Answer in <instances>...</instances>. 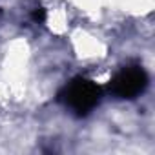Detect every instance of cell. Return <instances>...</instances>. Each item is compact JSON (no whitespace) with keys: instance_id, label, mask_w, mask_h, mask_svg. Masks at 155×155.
<instances>
[{"instance_id":"3957f363","label":"cell","mask_w":155,"mask_h":155,"mask_svg":"<svg viewBox=\"0 0 155 155\" xmlns=\"http://www.w3.org/2000/svg\"><path fill=\"white\" fill-rule=\"evenodd\" d=\"M46 9L44 8H35V11L31 13V18H33V22H37V24H44L46 22Z\"/></svg>"},{"instance_id":"7a4b0ae2","label":"cell","mask_w":155,"mask_h":155,"mask_svg":"<svg viewBox=\"0 0 155 155\" xmlns=\"http://www.w3.org/2000/svg\"><path fill=\"white\" fill-rule=\"evenodd\" d=\"M148 88V73L140 66L122 68L110 81V91L117 99H135Z\"/></svg>"},{"instance_id":"6da1fadb","label":"cell","mask_w":155,"mask_h":155,"mask_svg":"<svg viewBox=\"0 0 155 155\" xmlns=\"http://www.w3.org/2000/svg\"><path fill=\"white\" fill-rule=\"evenodd\" d=\"M101 99H102V88L86 77L73 79L58 93V101L79 117H84L90 111H93L99 106Z\"/></svg>"}]
</instances>
